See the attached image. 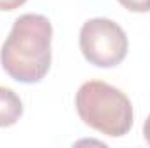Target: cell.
I'll use <instances>...</instances> for the list:
<instances>
[{
    "label": "cell",
    "mask_w": 150,
    "mask_h": 148,
    "mask_svg": "<svg viewBox=\"0 0 150 148\" xmlns=\"http://www.w3.org/2000/svg\"><path fill=\"white\" fill-rule=\"evenodd\" d=\"M51 21L42 14H23L0 49V65L16 82L37 84L51 68Z\"/></svg>",
    "instance_id": "cell-1"
},
{
    "label": "cell",
    "mask_w": 150,
    "mask_h": 148,
    "mask_svg": "<svg viewBox=\"0 0 150 148\" xmlns=\"http://www.w3.org/2000/svg\"><path fill=\"white\" fill-rule=\"evenodd\" d=\"M75 108L86 125L110 138L126 136L133 127L131 99L120 89L101 80H89L80 85Z\"/></svg>",
    "instance_id": "cell-2"
},
{
    "label": "cell",
    "mask_w": 150,
    "mask_h": 148,
    "mask_svg": "<svg viewBox=\"0 0 150 148\" xmlns=\"http://www.w3.org/2000/svg\"><path fill=\"white\" fill-rule=\"evenodd\" d=\"M79 44L82 56L98 68H112L127 56V35L112 19L93 18L80 28Z\"/></svg>",
    "instance_id": "cell-3"
},
{
    "label": "cell",
    "mask_w": 150,
    "mask_h": 148,
    "mask_svg": "<svg viewBox=\"0 0 150 148\" xmlns=\"http://www.w3.org/2000/svg\"><path fill=\"white\" fill-rule=\"evenodd\" d=\"M23 115V101L19 96L9 89L0 85V127L14 125Z\"/></svg>",
    "instance_id": "cell-4"
},
{
    "label": "cell",
    "mask_w": 150,
    "mask_h": 148,
    "mask_svg": "<svg viewBox=\"0 0 150 148\" xmlns=\"http://www.w3.org/2000/svg\"><path fill=\"white\" fill-rule=\"evenodd\" d=\"M131 12H150V0H117Z\"/></svg>",
    "instance_id": "cell-5"
},
{
    "label": "cell",
    "mask_w": 150,
    "mask_h": 148,
    "mask_svg": "<svg viewBox=\"0 0 150 148\" xmlns=\"http://www.w3.org/2000/svg\"><path fill=\"white\" fill-rule=\"evenodd\" d=\"M28 0H0V11H14Z\"/></svg>",
    "instance_id": "cell-6"
},
{
    "label": "cell",
    "mask_w": 150,
    "mask_h": 148,
    "mask_svg": "<svg viewBox=\"0 0 150 148\" xmlns=\"http://www.w3.org/2000/svg\"><path fill=\"white\" fill-rule=\"evenodd\" d=\"M143 138H145V141L150 145V115L147 117V120L143 124Z\"/></svg>",
    "instance_id": "cell-7"
}]
</instances>
